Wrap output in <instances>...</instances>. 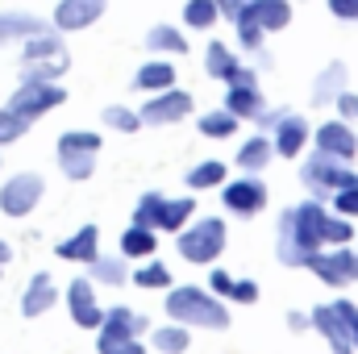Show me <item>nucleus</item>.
Returning a JSON list of instances; mask_svg holds the SVG:
<instances>
[{
  "label": "nucleus",
  "mask_w": 358,
  "mask_h": 354,
  "mask_svg": "<svg viewBox=\"0 0 358 354\" xmlns=\"http://www.w3.org/2000/svg\"><path fill=\"white\" fill-rule=\"evenodd\" d=\"M355 242V225L350 217L329 213L317 196L300 200L292 208L279 213V229H275V259L283 267H304L317 250L325 246H346Z\"/></svg>",
  "instance_id": "nucleus-1"
},
{
  "label": "nucleus",
  "mask_w": 358,
  "mask_h": 354,
  "mask_svg": "<svg viewBox=\"0 0 358 354\" xmlns=\"http://www.w3.org/2000/svg\"><path fill=\"white\" fill-rule=\"evenodd\" d=\"M163 309H167L171 321L187 325V330H208V334L229 330V309H225V300H221L217 292H208V288H196V283H179V288L171 283Z\"/></svg>",
  "instance_id": "nucleus-2"
},
{
  "label": "nucleus",
  "mask_w": 358,
  "mask_h": 354,
  "mask_svg": "<svg viewBox=\"0 0 358 354\" xmlns=\"http://www.w3.org/2000/svg\"><path fill=\"white\" fill-rule=\"evenodd\" d=\"M225 242H229V234H225L221 217H196L192 225H183L176 234L179 259H187V263H196V267L217 263L225 255Z\"/></svg>",
  "instance_id": "nucleus-3"
},
{
  "label": "nucleus",
  "mask_w": 358,
  "mask_h": 354,
  "mask_svg": "<svg viewBox=\"0 0 358 354\" xmlns=\"http://www.w3.org/2000/svg\"><path fill=\"white\" fill-rule=\"evenodd\" d=\"M96 155H100V134H92V129H67V134H59V171L67 179H76V183L92 179Z\"/></svg>",
  "instance_id": "nucleus-4"
},
{
  "label": "nucleus",
  "mask_w": 358,
  "mask_h": 354,
  "mask_svg": "<svg viewBox=\"0 0 358 354\" xmlns=\"http://www.w3.org/2000/svg\"><path fill=\"white\" fill-rule=\"evenodd\" d=\"M300 179H304V187L317 196V200H329L338 187H350L358 183V171H350L342 159H334V155H313V159H304V167H300Z\"/></svg>",
  "instance_id": "nucleus-5"
},
{
  "label": "nucleus",
  "mask_w": 358,
  "mask_h": 354,
  "mask_svg": "<svg viewBox=\"0 0 358 354\" xmlns=\"http://www.w3.org/2000/svg\"><path fill=\"white\" fill-rule=\"evenodd\" d=\"M304 271H313L321 283H329L334 292H342V288H350L358 283V250L346 242V246H325V250H317Z\"/></svg>",
  "instance_id": "nucleus-6"
},
{
  "label": "nucleus",
  "mask_w": 358,
  "mask_h": 354,
  "mask_svg": "<svg viewBox=\"0 0 358 354\" xmlns=\"http://www.w3.org/2000/svg\"><path fill=\"white\" fill-rule=\"evenodd\" d=\"M67 100V92L59 88V84H42V80H21L17 92L8 96V108L17 113V117H25V121H38V117H46L50 108H59Z\"/></svg>",
  "instance_id": "nucleus-7"
},
{
  "label": "nucleus",
  "mask_w": 358,
  "mask_h": 354,
  "mask_svg": "<svg viewBox=\"0 0 358 354\" xmlns=\"http://www.w3.org/2000/svg\"><path fill=\"white\" fill-rule=\"evenodd\" d=\"M42 196H46V179L38 171H21V176L0 183V213L4 217H29Z\"/></svg>",
  "instance_id": "nucleus-8"
},
{
  "label": "nucleus",
  "mask_w": 358,
  "mask_h": 354,
  "mask_svg": "<svg viewBox=\"0 0 358 354\" xmlns=\"http://www.w3.org/2000/svg\"><path fill=\"white\" fill-rule=\"evenodd\" d=\"M221 204L234 213V217H255L267 208V183L259 176H242L221 183Z\"/></svg>",
  "instance_id": "nucleus-9"
},
{
  "label": "nucleus",
  "mask_w": 358,
  "mask_h": 354,
  "mask_svg": "<svg viewBox=\"0 0 358 354\" xmlns=\"http://www.w3.org/2000/svg\"><path fill=\"white\" fill-rule=\"evenodd\" d=\"M187 113H192V96L183 88H163L155 92V100H146V108L138 117H142V125H176Z\"/></svg>",
  "instance_id": "nucleus-10"
},
{
  "label": "nucleus",
  "mask_w": 358,
  "mask_h": 354,
  "mask_svg": "<svg viewBox=\"0 0 358 354\" xmlns=\"http://www.w3.org/2000/svg\"><path fill=\"white\" fill-rule=\"evenodd\" d=\"M67 313H71V321H76L80 330H100L104 309H100V300H96V283H92V279H71V283H67Z\"/></svg>",
  "instance_id": "nucleus-11"
},
{
  "label": "nucleus",
  "mask_w": 358,
  "mask_h": 354,
  "mask_svg": "<svg viewBox=\"0 0 358 354\" xmlns=\"http://www.w3.org/2000/svg\"><path fill=\"white\" fill-rule=\"evenodd\" d=\"M313 142H317L321 155H334L342 163H350L358 155V134L350 129V121H325V125H317L313 129Z\"/></svg>",
  "instance_id": "nucleus-12"
},
{
  "label": "nucleus",
  "mask_w": 358,
  "mask_h": 354,
  "mask_svg": "<svg viewBox=\"0 0 358 354\" xmlns=\"http://www.w3.org/2000/svg\"><path fill=\"white\" fill-rule=\"evenodd\" d=\"M142 334H150V321H146L142 313L125 309V304H113V309H104V321H100V330H96V338H100V342H117V338H142Z\"/></svg>",
  "instance_id": "nucleus-13"
},
{
  "label": "nucleus",
  "mask_w": 358,
  "mask_h": 354,
  "mask_svg": "<svg viewBox=\"0 0 358 354\" xmlns=\"http://www.w3.org/2000/svg\"><path fill=\"white\" fill-rule=\"evenodd\" d=\"M100 17H104V0H59L50 25H55L59 34H76V29L96 25Z\"/></svg>",
  "instance_id": "nucleus-14"
},
{
  "label": "nucleus",
  "mask_w": 358,
  "mask_h": 354,
  "mask_svg": "<svg viewBox=\"0 0 358 354\" xmlns=\"http://www.w3.org/2000/svg\"><path fill=\"white\" fill-rule=\"evenodd\" d=\"M308 138H313L308 121H304L300 113H283V117H279V125H275L271 146H275V155H279V159H296V155L308 146Z\"/></svg>",
  "instance_id": "nucleus-15"
},
{
  "label": "nucleus",
  "mask_w": 358,
  "mask_h": 354,
  "mask_svg": "<svg viewBox=\"0 0 358 354\" xmlns=\"http://www.w3.org/2000/svg\"><path fill=\"white\" fill-rule=\"evenodd\" d=\"M55 300H59L55 279H50L46 271H38V275L25 283V292H21V317H42V313L55 309Z\"/></svg>",
  "instance_id": "nucleus-16"
},
{
  "label": "nucleus",
  "mask_w": 358,
  "mask_h": 354,
  "mask_svg": "<svg viewBox=\"0 0 358 354\" xmlns=\"http://www.w3.org/2000/svg\"><path fill=\"white\" fill-rule=\"evenodd\" d=\"M55 255L67 259V263H84L88 267L92 259L100 255V229H96V225H80L71 238H63V242L55 246Z\"/></svg>",
  "instance_id": "nucleus-17"
},
{
  "label": "nucleus",
  "mask_w": 358,
  "mask_h": 354,
  "mask_svg": "<svg viewBox=\"0 0 358 354\" xmlns=\"http://www.w3.org/2000/svg\"><path fill=\"white\" fill-rule=\"evenodd\" d=\"M242 13H246L263 34H271V29H287V21H292V4H287V0H250Z\"/></svg>",
  "instance_id": "nucleus-18"
},
{
  "label": "nucleus",
  "mask_w": 358,
  "mask_h": 354,
  "mask_svg": "<svg viewBox=\"0 0 358 354\" xmlns=\"http://www.w3.org/2000/svg\"><path fill=\"white\" fill-rule=\"evenodd\" d=\"M225 108L238 117V121H255L263 108H267V100H263V92H259V84H229V92H225Z\"/></svg>",
  "instance_id": "nucleus-19"
},
{
  "label": "nucleus",
  "mask_w": 358,
  "mask_h": 354,
  "mask_svg": "<svg viewBox=\"0 0 358 354\" xmlns=\"http://www.w3.org/2000/svg\"><path fill=\"white\" fill-rule=\"evenodd\" d=\"M42 29H50V25L42 17H34V13H0V46L4 42H25V38H34Z\"/></svg>",
  "instance_id": "nucleus-20"
},
{
  "label": "nucleus",
  "mask_w": 358,
  "mask_h": 354,
  "mask_svg": "<svg viewBox=\"0 0 358 354\" xmlns=\"http://www.w3.org/2000/svg\"><path fill=\"white\" fill-rule=\"evenodd\" d=\"M134 88L142 92H163V88H176V67L167 59H150L134 71Z\"/></svg>",
  "instance_id": "nucleus-21"
},
{
  "label": "nucleus",
  "mask_w": 358,
  "mask_h": 354,
  "mask_svg": "<svg viewBox=\"0 0 358 354\" xmlns=\"http://www.w3.org/2000/svg\"><path fill=\"white\" fill-rule=\"evenodd\" d=\"M159 250V229H146V225H129L121 234V255L125 259H155Z\"/></svg>",
  "instance_id": "nucleus-22"
},
{
  "label": "nucleus",
  "mask_w": 358,
  "mask_h": 354,
  "mask_svg": "<svg viewBox=\"0 0 358 354\" xmlns=\"http://www.w3.org/2000/svg\"><path fill=\"white\" fill-rule=\"evenodd\" d=\"M55 55H67V46H63V38H59V29L50 25V29H42V34H34V38H25V50H21V63H38V59H55Z\"/></svg>",
  "instance_id": "nucleus-23"
},
{
  "label": "nucleus",
  "mask_w": 358,
  "mask_h": 354,
  "mask_svg": "<svg viewBox=\"0 0 358 354\" xmlns=\"http://www.w3.org/2000/svg\"><path fill=\"white\" fill-rule=\"evenodd\" d=\"M271 159H275V146H271L267 134H259V138L242 142V150H238V167H242L246 176H259V171L267 167Z\"/></svg>",
  "instance_id": "nucleus-24"
},
{
  "label": "nucleus",
  "mask_w": 358,
  "mask_h": 354,
  "mask_svg": "<svg viewBox=\"0 0 358 354\" xmlns=\"http://www.w3.org/2000/svg\"><path fill=\"white\" fill-rule=\"evenodd\" d=\"M192 217H196V200L192 196H176V200L167 196L163 200V217H159V234H179Z\"/></svg>",
  "instance_id": "nucleus-25"
},
{
  "label": "nucleus",
  "mask_w": 358,
  "mask_h": 354,
  "mask_svg": "<svg viewBox=\"0 0 358 354\" xmlns=\"http://www.w3.org/2000/svg\"><path fill=\"white\" fill-rule=\"evenodd\" d=\"M346 92V63H329L321 76H317V84H313V104H329V100H338Z\"/></svg>",
  "instance_id": "nucleus-26"
},
{
  "label": "nucleus",
  "mask_w": 358,
  "mask_h": 354,
  "mask_svg": "<svg viewBox=\"0 0 358 354\" xmlns=\"http://www.w3.org/2000/svg\"><path fill=\"white\" fill-rule=\"evenodd\" d=\"M150 346H155L159 354H187V346H192V330L179 325V321L159 325V330L150 334Z\"/></svg>",
  "instance_id": "nucleus-27"
},
{
  "label": "nucleus",
  "mask_w": 358,
  "mask_h": 354,
  "mask_svg": "<svg viewBox=\"0 0 358 354\" xmlns=\"http://www.w3.org/2000/svg\"><path fill=\"white\" fill-rule=\"evenodd\" d=\"M92 271V283H104V288H121L125 279H129V267H125V255L121 259H113V255H96L88 263Z\"/></svg>",
  "instance_id": "nucleus-28"
},
{
  "label": "nucleus",
  "mask_w": 358,
  "mask_h": 354,
  "mask_svg": "<svg viewBox=\"0 0 358 354\" xmlns=\"http://www.w3.org/2000/svg\"><path fill=\"white\" fill-rule=\"evenodd\" d=\"M67 67H71V55H55V59H38V63H21V80H42V84H55Z\"/></svg>",
  "instance_id": "nucleus-29"
},
{
  "label": "nucleus",
  "mask_w": 358,
  "mask_h": 354,
  "mask_svg": "<svg viewBox=\"0 0 358 354\" xmlns=\"http://www.w3.org/2000/svg\"><path fill=\"white\" fill-rule=\"evenodd\" d=\"M225 163H217V159H208V163H196L187 176H183V183L192 187V192H204V187H221L225 183Z\"/></svg>",
  "instance_id": "nucleus-30"
},
{
  "label": "nucleus",
  "mask_w": 358,
  "mask_h": 354,
  "mask_svg": "<svg viewBox=\"0 0 358 354\" xmlns=\"http://www.w3.org/2000/svg\"><path fill=\"white\" fill-rule=\"evenodd\" d=\"M146 50H159V55H187V42L176 25H155L146 34Z\"/></svg>",
  "instance_id": "nucleus-31"
},
{
  "label": "nucleus",
  "mask_w": 358,
  "mask_h": 354,
  "mask_svg": "<svg viewBox=\"0 0 358 354\" xmlns=\"http://www.w3.org/2000/svg\"><path fill=\"white\" fill-rule=\"evenodd\" d=\"M129 279H134L138 288H146V292H167V288H171V267L159 263V259H150L146 267H138Z\"/></svg>",
  "instance_id": "nucleus-32"
},
{
  "label": "nucleus",
  "mask_w": 358,
  "mask_h": 354,
  "mask_svg": "<svg viewBox=\"0 0 358 354\" xmlns=\"http://www.w3.org/2000/svg\"><path fill=\"white\" fill-rule=\"evenodd\" d=\"M234 67H238V55H234L225 42H213V46L204 50V71H208L213 80H229Z\"/></svg>",
  "instance_id": "nucleus-33"
},
{
  "label": "nucleus",
  "mask_w": 358,
  "mask_h": 354,
  "mask_svg": "<svg viewBox=\"0 0 358 354\" xmlns=\"http://www.w3.org/2000/svg\"><path fill=\"white\" fill-rule=\"evenodd\" d=\"M200 134L204 138H229V134H238V117L229 113V108H217V113H204L200 121Z\"/></svg>",
  "instance_id": "nucleus-34"
},
{
  "label": "nucleus",
  "mask_w": 358,
  "mask_h": 354,
  "mask_svg": "<svg viewBox=\"0 0 358 354\" xmlns=\"http://www.w3.org/2000/svg\"><path fill=\"white\" fill-rule=\"evenodd\" d=\"M100 121H104L108 129H117V134H138V129H142V117H138L134 108H125V104H108V108L100 113Z\"/></svg>",
  "instance_id": "nucleus-35"
},
{
  "label": "nucleus",
  "mask_w": 358,
  "mask_h": 354,
  "mask_svg": "<svg viewBox=\"0 0 358 354\" xmlns=\"http://www.w3.org/2000/svg\"><path fill=\"white\" fill-rule=\"evenodd\" d=\"M163 192H146L134 208V225H146V229H159V217H163Z\"/></svg>",
  "instance_id": "nucleus-36"
},
{
  "label": "nucleus",
  "mask_w": 358,
  "mask_h": 354,
  "mask_svg": "<svg viewBox=\"0 0 358 354\" xmlns=\"http://www.w3.org/2000/svg\"><path fill=\"white\" fill-rule=\"evenodd\" d=\"M183 21H187L192 29H208V25L217 21V0H187V4H183Z\"/></svg>",
  "instance_id": "nucleus-37"
},
{
  "label": "nucleus",
  "mask_w": 358,
  "mask_h": 354,
  "mask_svg": "<svg viewBox=\"0 0 358 354\" xmlns=\"http://www.w3.org/2000/svg\"><path fill=\"white\" fill-rule=\"evenodd\" d=\"M34 121H25V117H17L8 104H0V146H8V142H17L25 129H29Z\"/></svg>",
  "instance_id": "nucleus-38"
},
{
  "label": "nucleus",
  "mask_w": 358,
  "mask_h": 354,
  "mask_svg": "<svg viewBox=\"0 0 358 354\" xmlns=\"http://www.w3.org/2000/svg\"><path fill=\"white\" fill-rule=\"evenodd\" d=\"M329 304H334V313H338V321H342V330H346V338L358 354V304L355 300H329Z\"/></svg>",
  "instance_id": "nucleus-39"
},
{
  "label": "nucleus",
  "mask_w": 358,
  "mask_h": 354,
  "mask_svg": "<svg viewBox=\"0 0 358 354\" xmlns=\"http://www.w3.org/2000/svg\"><path fill=\"white\" fill-rule=\"evenodd\" d=\"M329 204H334V213H338V217H358V183L338 187V192L329 196Z\"/></svg>",
  "instance_id": "nucleus-40"
},
{
  "label": "nucleus",
  "mask_w": 358,
  "mask_h": 354,
  "mask_svg": "<svg viewBox=\"0 0 358 354\" xmlns=\"http://www.w3.org/2000/svg\"><path fill=\"white\" fill-rule=\"evenodd\" d=\"M96 351L100 354H146L142 338H117V342H100L96 338Z\"/></svg>",
  "instance_id": "nucleus-41"
},
{
  "label": "nucleus",
  "mask_w": 358,
  "mask_h": 354,
  "mask_svg": "<svg viewBox=\"0 0 358 354\" xmlns=\"http://www.w3.org/2000/svg\"><path fill=\"white\" fill-rule=\"evenodd\" d=\"M225 300L255 304V300H259V283H255V279H234V288H229V296H225Z\"/></svg>",
  "instance_id": "nucleus-42"
},
{
  "label": "nucleus",
  "mask_w": 358,
  "mask_h": 354,
  "mask_svg": "<svg viewBox=\"0 0 358 354\" xmlns=\"http://www.w3.org/2000/svg\"><path fill=\"white\" fill-rule=\"evenodd\" d=\"M229 288H234V275H229V271H221V267H213V275H208V292L229 296Z\"/></svg>",
  "instance_id": "nucleus-43"
},
{
  "label": "nucleus",
  "mask_w": 358,
  "mask_h": 354,
  "mask_svg": "<svg viewBox=\"0 0 358 354\" xmlns=\"http://www.w3.org/2000/svg\"><path fill=\"white\" fill-rule=\"evenodd\" d=\"M283 321H287V330H292V334H313V317H308V313H300V309H292Z\"/></svg>",
  "instance_id": "nucleus-44"
},
{
  "label": "nucleus",
  "mask_w": 358,
  "mask_h": 354,
  "mask_svg": "<svg viewBox=\"0 0 358 354\" xmlns=\"http://www.w3.org/2000/svg\"><path fill=\"white\" fill-rule=\"evenodd\" d=\"M334 104H338L342 121H358V96H355V92H342V96H338Z\"/></svg>",
  "instance_id": "nucleus-45"
},
{
  "label": "nucleus",
  "mask_w": 358,
  "mask_h": 354,
  "mask_svg": "<svg viewBox=\"0 0 358 354\" xmlns=\"http://www.w3.org/2000/svg\"><path fill=\"white\" fill-rule=\"evenodd\" d=\"M329 13L342 21H358V0H329Z\"/></svg>",
  "instance_id": "nucleus-46"
},
{
  "label": "nucleus",
  "mask_w": 358,
  "mask_h": 354,
  "mask_svg": "<svg viewBox=\"0 0 358 354\" xmlns=\"http://www.w3.org/2000/svg\"><path fill=\"white\" fill-rule=\"evenodd\" d=\"M246 4H250V0H217V13H225V17H229V21H238V17H242V8H246Z\"/></svg>",
  "instance_id": "nucleus-47"
},
{
  "label": "nucleus",
  "mask_w": 358,
  "mask_h": 354,
  "mask_svg": "<svg viewBox=\"0 0 358 354\" xmlns=\"http://www.w3.org/2000/svg\"><path fill=\"white\" fill-rule=\"evenodd\" d=\"M13 263V246L8 242H0V275H4V267Z\"/></svg>",
  "instance_id": "nucleus-48"
},
{
  "label": "nucleus",
  "mask_w": 358,
  "mask_h": 354,
  "mask_svg": "<svg viewBox=\"0 0 358 354\" xmlns=\"http://www.w3.org/2000/svg\"><path fill=\"white\" fill-rule=\"evenodd\" d=\"M355 238H358V234H355Z\"/></svg>",
  "instance_id": "nucleus-49"
}]
</instances>
